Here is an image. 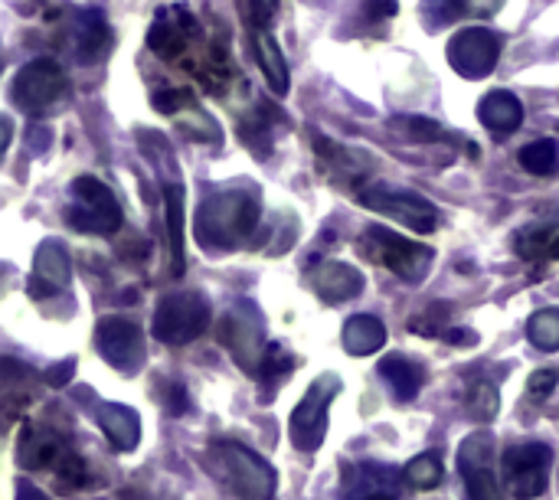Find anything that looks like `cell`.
I'll return each instance as SVG.
<instances>
[{"instance_id": "cell-1", "label": "cell", "mask_w": 559, "mask_h": 500, "mask_svg": "<svg viewBox=\"0 0 559 500\" xmlns=\"http://www.w3.org/2000/svg\"><path fill=\"white\" fill-rule=\"evenodd\" d=\"M262 229V203L252 190H216L197 213V239L203 249H236Z\"/></svg>"}, {"instance_id": "cell-2", "label": "cell", "mask_w": 559, "mask_h": 500, "mask_svg": "<svg viewBox=\"0 0 559 500\" xmlns=\"http://www.w3.org/2000/svg\"><path fill=\"white\" fill-rule=\"evenodd\" d=\"M121 203L111 193V187H105L98 177H75L72 180V203L66 210V223L79 233H95V236H108L115 229H121Z\"/></svg>"}, {"instance_id": "cell-3", "label": "cell", "mask_w": 559, "mask_h": 500, "mask_svg": "<svg viewBox=\"0 0 559 500\" xmlns=\"http://www.w3.org/2000/svg\"><path fill=\"white\" fill-rule=\"evenodd\" d=\"M373 262H380L383 269H390L393 275H400L403 282H423L432 269V249L393 233V229H383V226H370L360 242H357Z\"/></svg>"}, {"instance_id": "cell-4", "label": "cell", "mask_w": 559, "mask_h": 500, "mask_svg": "<svg viewBox=\"0 0 559 500\" xmlns=\"http://www.w3.org/2000/svg\"><path fill=\"white\" fill-rule=\"evenodd\" d=\"M213 462L219 465V475L233 488L239 500H272L275 498V472L265 459L249 452L246 445L219 442L213 445Z\"/></svg>"}, {"instance_id": "cell-5", "label": "cell", "mask_w": 559, "mask_h": 500, "mask_svg": "<svg viewBox=\"0 0 559 500\" xmlns=\"http://www.w3.org/2000/svg\"><path fill=\"white\" fill-rule=\"evenodd\" d=\"M206 328H210V305L200 291L164 295L154 311V337L170 347L197 341Z\"/></svg>"}, {"instance_id": "cell-6", "label": "cell", "mask_w": 559, "mask_h": 500, "mask_svg": "<svg viewBox=\"0 0 559 500\" xmlns=\"http://www.w3.org/2000/svg\"><path fill=\"white\" fill-rule=\"evenodd\" d=\"M341 377L337 373H324L318 377L308 393L301 396V403L295 406L292 413V422H288V432H292V445L298 452H314L321 449L324 436H328V409L334 403V396L341 393Z\"/></svg>"}, {"instance_id": "cell-7", "label": "cell", "mask_w": 559, "mask_h": 500, "mask_svg": "<svg viewBox=\"0 0 559 500\" xmlns=\"http://www.w3.org/2000/svg\"><path fill=\"white\" fill-rule=\"evenodd\" d=\"M13 102L29 115L52 111L69 95V79L56 59H33L13 79Z\"/></svg>"}, {"instance_id": "cell-8", "label": "cell", "mask_w": 559, "mask_h": 500, "mask_svg": "<svg viewBox=\"0 0 559 500\" xmlns=\"http://www.w3.org/2000/svg\"><path fill=\"white\" fill-rule=\"evenodd\" d=\"M357 197H360V206H367L373 213H383L393 223L409 226L413 233H432L439 226V210L419 193L393 190V187H383V183H367Z\"/></svg>"}, {"instance_id": "cell-9", "label": "cell", "mask_w": 559, "mask_h": 500, "mask_svg": "<svg viewBox=\"0 0 559 500\" xmlns=\"http://www.w3.org/2000/svg\"><path fill=\"white\" fill-rule=\"evenodd\" d=\"M203 39H206V33L200 29L197 16H193L187 7H180V3L164 7V10L154 16L151 29H147V46H151L160 59L180 62V66L187 62V56H190Z\"/></svg>"}, {"instance_id": "cell-10", "label": "cell", "mask_w": 559, "mask_h": 500, "mask_svg": "<svg viewBox=\"0 0 559 500\" xmlns=\"http://www.w3.org/2000/svg\"><path fill=\"white\" fill-rule=\"evenodd\" d=\"M219 341L229 347L233 360H236L246 373L259 377L262 354H265V347H262V341H265V321H262V314L255 311V305H249V301L236 305V308L223 318V324H219Z\"/></svg>"}, {"instance_id": "cell-11", "label": "cell", "mask_w": 559, "mask_h": 500, "mask_svg": "<svg viewBox=\"0 0 559 500\" xmlns=\"http://www.w3.org/2000/svg\"><path fill=\"white\" fill-rule=\"evenodd\" d=\"M95 350L124 377L144 367V337L141 328L128 318H102L95 328Z\"/></svg>"}, {"instance_id": "cell-12", "label": "cell", "mask_w": 559, "mask_h": 500, "mask_svg": "<svg viewBox=\"0 0 559 500\" xmlns=\"http://www.w3.org/2000/svg\"><path fill=\"white\" fill-rule=\"evenodd\" d=\"M504 475L511 481V491L521 500H537L547 485H550V465H554V452L547 445L527 442V445H514L504 452Z\"/></svg>"}, {"instance_id": "cell-13", "label": "cell", "mask_w": 559, "mask_h": 500, "mask_svg": "<svg viewBox=\"0 0 559 500\" xmlns=\"http://www.w3.org/2000/svg\"><path fill=\"white\" fill-rule=\"evenodd\" d=\"M498 56H501V36L485 26L462 29L449 43V62L465 79H485L498 66Z\"/></svg>"}, {"instance_id": "cell-14", "label": "cell", "mask_w": 559, "mask_h": 500, "mask_svg": "<svg viewBox=\"0 0 559 500\" xmlns=\"http://www.w3.org/2000/svg\"><path fill=\"white\" fill-rule=\"evenodd\" d=\"M459 465L465 475V488H468V500H504V491L498 485L495 475V442L491 436H472L462 452H459Z\"/></svg>"}, {"instance_id": "cell-15", "label": "cell", "mask_w": 559, "mask_h": 500, "mask_svg": "<svg viewBox=\"0 0 559 500\" xmlns=\"http://www.w3.org/2000/svg\"><path fill=\"white\" fill-rule=\"evenodd\" d=\"M72 278V262L62 242H43L33 259V278H29V295L43 298L59 288H66Z\"/></svg>"}, {"instance_id": "cell-16", "label": "cell", "mask_w": 559, "mask_h": 500, "mask_svg": "<svg viewBox=\"0 0 559 500\" xmlns=\"http://www.w3.org/2000/svg\"><path fill=\"white\" fill-rule=\"evenodd\" d=\"M311 288L324 305H344L364 291V275L347 262H324L314 269Z\"/></svg>"}, {"instance_id": "cell-17", "label": "cell", "mask_w": 559, "mask_h": 500, "mask_svg": "<svg viewBox=\"0 0 559 500\" xmlns=\"http://www.w3.org/2000/svg\"><path fill=\"white\" fill-rule=\"evenodd\" d=\"M514 249L524 262H559V213L521 226Z\"/></svg>"}, {"instance_id": "cell-18", "label": "cell", "mask_w": 559, "mask_h": 500, "mask_svg": "<svg viewBox=\"0 0 559 500\" xmlns=\"http://www.w3.org/2000/svg\"><path fill=\"white\" fill-rule=\"evenodd\" d=\"M164 210H167V239H170V275L180 278L187 272V213H183V187H164Z\"/></svg>"}, {"instance_id": "cell-19", "label": "cell", "mask_w": 559, "mask_h": 500, "mask_svg": "<svg viewBox=\"0 0 559 500\" xmlns=\"http://www.w3.org/2000/svg\"><path fill=\"white\" fill-rule=\"evenodd\" d=\"M66 455H69V449L62 445V439L56 432H49L43 426L23 429V439H20V462H23V468H33V472L36 468H52L56 472V465Z\"/></svg>"}, {"instance_id": "cell-20", "label": "cell", "mask_w": 559, "mask_h": 500, "mask_svg": "<svg viewBox=\"0 0 559 500\" xmlns=\"http://www.w3.org/2000/svg\"><path fill=\"white\" fill-rule=\"evenodd\" d=\"M108 43H111V33L102 20V13L95 10H85L72 20V33H69V46H75V56L82 62H95L108 52Z\"/></svg>"}, {"instance_id": "cell-21", "label": "cell", "mask_w": 559, "mask_h": 500, "mask_svg": "<svg viewBox=\"0 0 559 500\" xmlns=\"http://www.w3.org/2000/svg\"><path fill=\"white\" fill-rule=\"evenodd\" d=\"M252 46H255V59L262 66V75H265L272 95H288V62H285V52H282L278 39L265 26H255L252 29Z\"/></svg>"}, {"instance_id": "cell-22", "label": "cell", "mask_w": 559, "mask_h": 500, "mask_svg": "<svg viewBox=\"0 0 559 500\" xmlns=\"http://www.w3.org/2000/svg\"><path fill=\"white\" fill-rule=\"evenodd\" d=\"M478 118L488 131H495L498 138H508L524 124V105L511 92H491L478 105Z\"/></svg>"}, {"instance_id": "cell-23", "label": "cell", "mask_w": 559, "mask_h": 500, "mask_svg": "<svg viewBox=\"0 0 559 500\" xmlns=\"http://www.w3.org/2000/svg\"><path fill=\"white\" fill-rule=\"evenodd\" d=\"M98 426L105 432V439L111 442L115 452H134L141 442V419L134 409L128 406H102L98 409Z\"/></svg>"}, {"instance_id": "cell-24", "label": "cell", "mask_w": 559, "mask_h": 500, "mask_svg": "<svg viewBox=\"0 0 559 500\" xmlns=\"http://www.w3.org/2000/svg\"><path fill=\"white\" fill-rule=\"evenodd\" d=\"M380 377L390 383V390H393V396H396L400 403L416 400L419 390H423V380H426L423 367H416L413 360H406V357H400V354L380 360Z\"/></svg>"}, {"instance_id": "cell-25", "label": "cell", "mask_w": 559, "mask_h": 500, "mask_svg": "<svg viewBox=\"0 0 559 500\" xmlns=\"http://www.w3.org/2000/svg\"><path fill=\"white\" fill-rule=\"evenodd\" d=\"M383 344H386V328H383L377 318L357 314V318H350V321L344 324V347H347V354H354V357H370V354H377Z\"/></svg>"}, {"instance_id": "cell-26", "label": "cell", "mask_w": 559, "mask_h": 500, "mask_svg": "<svg viewBox=\"0 0 559 500\" xmlns=\"http://www.w3.org/2000/svg\"><path fill=\"white\" fill-rule=\"evenodd\" d=\"M442 478H445V468H442V459L439 455H419V459H413L409 465H406V472H403V481L409 485V488H416V491H432V488H439L442 485Z\"/></svg>"}, {"instance_id": "cell-27", "label": "cell", "mask_w": 559, "mask_h": 500, "mask_svg": "<svg viewBox=\"0 0 559 500\" xmlns=\"http://www.w3.org/2000/svg\"><path fill=\"white\" fill-rule=\"evenodd\" d=\"M521 167L537 174V177H550L559 170V144L550 138H540L534 144H527L521 151Z\"/></svg>"}, {"instance_id": "cell-28", "label": "cell", "mask_w": 559, "mask_h": 500, "mask_svg": "<svg viewBox=\"0 0 559 500\" xmlns=\"http://www.w3.org/2000/svg\"><path fill=\"white\" fill-rule=\"evenodd\" d=\"M527 341L537 347V350H547L554 354L559 350V308H547V311H537L527 324Z\"/></svg>"}, {"instance_id": "cell-29", "label": "cell", "mask_w": 559, "mask_h": 500, "mask_svg": "<svg viewBox=\"0 0 559 500\" xmlns=\"http://www.w3.org/2000/svg\"><path fill=\"white\" fill-rule=\"evenodd\" d=\"M498 406H501V396L491 383H475L468 390V416L478 419V422H491L498 416Z\"/></svg>"}, {"instance_id": "cell-30", "label": "cell", "mask_w": 559, "mask_h": 500, "mask_svg": "<svg viewBox=\"0 0 559 500\" xmlns=\"http://www.w3.org/2000/svg\"><path fill=\"white\" fill-rule=\"evenodd\" d=\"M295 367L292 354L282 347V344H269L265 354H262V367H259V380L262 383H278L282 377H288Z\"/></svg>"}, {"instance_id": "cell-31", "label": "cell", "mask_w": 559, "mask_h": 500, "mask_svg": "<svg viewBox=\"0 0 559 500\" xmlns=\"http://www.w3.org/2000/svg\"><path fill=\"white\" fill-rule=\"evenodd\" d=\"M52 478H56V488H59L62 495H72V491L85 488L88 472H85V462H82L79 455H72V452H69V455L56 465Z\"/></svg>"}, {"instance_id": "cell-32", "label": "cell", "mask_w": 559, "mask_h": 500, "mask_svg": "<svg viewBox=\"0 0 559 500\" xmlns=\"http://www.w3.org/2000/svg\"><path fill=\"white\" fill-rule=\"evenodd\" d=\"M393 128H396L400 134L413 138V141H445V138H449V131H445L442 124L429 121V118H396Z\"/></svg>"}, {"instance_id": "cell-33", "label": "cell", "mask_w": 559, "mask_h": 500, "mask_svg": "<svg viewBox=\"0 0 559 500\" xmlns=\"http://www.w3.org/2000/svg\"><path fill=\"white\" fill-rule=\"evenodd\" d=\"M151 105H154L160 115L177 118V115H183L187 108H193V105H197V98H193V92H190V88H167V92H157Z\"/></svg>"}, {"instance_id": "cell-34", "label": "cell", "mask_w": 559, "mask_h": 500, "mask_svg": "<svg viewBox=\"0 0 559 500\" xmlns=\"http://www.w3.org/2000/svg\"><path fill=\"white\" fill-rule=\"evenodd\" d=\"M445 324H449V305H432L426 314L413 318V331L423 337H445Z\"/></svg>"}, {"instance_id": "cell-35", "label": "cell", "mask_w": 559, "mask_h": 500, "mask_svg": "<svg viewBox=\"0 0 559 500\" xmlns=\"http://www.w3.org/2000/svg\"><path fill=\"white\" fill-rule=\"evenodd\" d=\"M426 16L432 23H452V20L465 16V3L462 0H426Z\"/></svg>"}, {"instance_id": "cell-36", "label": "cell", "mask_w": 559, "mask_h": 500, "mask_svg": "<svg viewBox=\"0 0 559 500\" xmlns=\"http://www.w3.org/2000/svg\"><path fill=\"white\" fill-rule=\"evenodd\" d=\"M557 383H559L557 370H537V373L527 380V393H531L534 400H547V396L557 390Z\"/></svg>"}, {"instance_id": "cell-37", "label": "cell", "mask_w": 559, "mask_h": 500, "mask_svg": "<svg viewBox=\"0 0 559 500\" xmlns=\"http://www.w3.org/2000/svg\"><path fill=\"white\" fill-rule=\"evenodd\" d=\"M164 403H167V413H170V416H183V413H187V393H183V386H180V383H167Z\"/></svg>"}, {"instance_id": "cell-38", "label": "cell", "mask_w": 559, "mask_h": 500, "mask_svg": "<svg viewBox=\"0 0 559 500\" xmlns=\"http://www.w3.org/2000/svg\"><path fill=\"white\" fill-rule=\"evenodd\" d=\"M275 7H278V0H246L249 20H252L255 26H265V23H269V16L275 13Z\"/></svg>"}, {"instance_id": "cell-39", "label": "cell", "mask_w": 559, "mask_h": 500, "mask_svg": "<svg viewBox=\"0 0 559 500\" xmlns=\"http://www.w3.org/2000/svg\"><path fill=\"white\" fill-rule=\"evenodd\" d=\"M72 373H75V364L72 360H62V364H56V367L46 370V383L49 386H69L72 383Z\"/></svg>"}, {"instance_id": "cell-40", "label": "cell", "mask_w": 559, "mask_h": 500, "mask_svg": "<svg viewBox=\"0 0 559 500\" xmlns=\"http://www.w3.org/2000/svg\"><path fill=\"white\" fill-rule=\"evenodd\" d=\"M462 3H465V16L485 20V16H495V13L501 10L504 0H462Z\"/></svg>"}, {"instance_id": "cell-41", "label": "cell", "mask_w": 559, "mask_h": 500, "mask_svg": "<svg viewBox=\"0 0 559 500\" xmlns=\"http://www.w3.org/2000/svg\"><path fill=\"white\" fill-rule=\"evenodd\" d=\"M445 341H449V344H459V347H468V344H475L478 337H475V331H445Z\"/></svg>"}, {"instance_id": "cell-42", "label": "cell", "mask_w": 559, "mask_h": 500, "mask_svg": "<svg viewBox=\"0 0 559 500\" xmlns=\"http://www.w3.org/2000/svg\"><path fill=\"white\" fill-rule=\"evenodd\" d=\"M16 500H49L39 488H33V485H26V481H20V488H16Z\"/></svg>"}, {"instance_id": "cell-43", "label": "cell", "mask_w": 559, "mask_h": 500, "mask_svg": "<svg viewBox=\"0 0 559 500\" xmlns=\"http://www.w3.org/2000/svg\"><path fill=\"white\" fill-rule=\"evenodd\" d=\"M367 500H393L390 495H377V498H367Z\"/></svg>"}]
</instances>
